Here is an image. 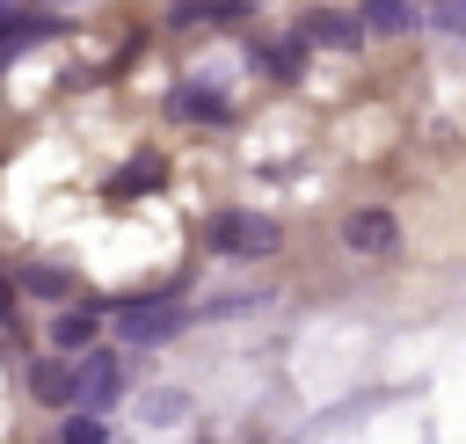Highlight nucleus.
<instances>
[{
  "instance_id": "obj_1",
  "label": "nucleus",
  "mask_w": 466,
  "mask_h": 444,
  "mask_svg": "<svg viewBox=\"0 0 466 444\" xmlns=\"http://www.w3.org/2000/svg\"><path fill=\"white\" fill-rule=\"evenodd\" d=\"M277 218H262V211H226L218 226H211V247L218 255H277Z\"/></svg>"
},
{
  "instance_id": "obj_2",
  "label": "nucleus",
  "mask_w": 466,
  "mask_h": 444,
  "mask_svg": "<svg viewBox=\"0 0 466 444\" xmlns=\"http://www.w3.org/2000/svg\"><path fill=\"white\" fill-rule=\"evenodd\" d=\"M175 328H182L175 298H131V306H116V342H167Z\"/></svg>"
},
{
  "instance_id": "obj_3",
  "label": "nucleus",
  "mask_w": 466,
  "mask_h": 444,
  "mask_svg": "<svg viewBox=\"0 0 466 444\" xmlns=\"http://www.w3.org/2000/svg\"><path fill=\"white\" fill-rule=\"evenodd\" d=\"M342 247H350V255H393V247H400V218L379 211V204H364V211L342 218Z\"/></svg>"
},
{
  "instance_id": "obj_4",
  "label": "nucleus",
  "mask_w": 466,
  "mask_h": 444,
  "mask_svg": "<svg viewBox=\"0 0 466 444\" xmlns=\"http://www.w3.org/2000/svg\"><path fill=\"white\" fill-rule=\"evenodd\" d=\"M116 393H124V364H116L109 349H95V357H87V364L73 371V400H80L87 415H102V408H109Z\"/></svg>"
},
{
  "instance_id": "obj_5",
  "label": "nucleus",
  "mask_w": 466,
  "mask_h": 444,
  "mask_svg": "<svg viewBox=\"0 0 466 444\" xmlns=\"http://www.w3.org/2000/svg\"><path fill=\"white\" fill-rule=\"evenodd\" d=\"M422 15L408 7V0H364V29H379V36H408Z\"/></svg>"
},
{
  "instance_id": "obj_6",
  "label": "nucleus",
  "mask_w": 466,
  "mask_h": 444,
  "mask_svg": "<svg viewBox=\"0 0 466 444\" xmlns=\"http://www.w3.org/2000/svg\"><path fill=\"white\" fill-rule=\"evenodd\" d=\"M306 36H313V44H342V51H350V44H357V22H350V15L313 7V15H306Z\"/></svg>"
},
{
  "instance_id": "obj_7",
  "label": "nucleus",
  "mask_w": 466,
  "mask_h": 444,
  "mask_svg": "<svg viewBox=\"0 0 466 444\" xmlns=\"http://www.w3.org/2000/svg\"><path fill=\"white\" fill-rule=\"evenodd\" d=\"M51 342H58V349H87V342H95V313H58V320H51Z\"/></svg>"
},
{
  "instance_id": "obj_8",
  "label": "nucleus",
  "mask_w": 466,
  "mask_h": 444,
  "mask_svg": "<svg viewBox=\"0 0 466 444\" xmlns=\"http://www.w3.org/2000/svg\"><path fill=\"white\" fill-rule=\"evenodd\" d=\"M36 393L58 408V400H73V371H58V364H36Z\"/></svg>"
},
{
  "instance_id": "obj_9",
  "label": "nucleus",
  "mask_w": 466,
  "mask_h": 444,
  "mask_svg": "<svg viewBox=\"0 0 466 444\" xmlns=\"http://www.w3.org/2000/svg\"><path fill=\"white\" fill-rule=\"evenodd\" d=\"M255 66H269L277 80H291V73H299V44H269V51L255 58Z\"/></svg>"
},
{
  "instance_id": "obj_10",
  "label": "nucleus",
  "mask_w": 466,
  "mask_h": 444,
  "mask_svg": "<svg viewBox=\"0 0 466 444\" xmlns=\"http://www.w3.org/2000/svg\"><path fill=\"white\" fill-rule=\"evenodd\" d=\"M182 109H189V116H211V124L226 116V102H218L211 87H182Z\"/></svg>"
},
{
  "instance_id": "obj_11",
  "label": "nucleus",
  "mask_w": 466,
  "mask_h": 444,
  "mask_svg": "<svg viewBox=\"0 0 466 444\" xmlns=\"http://www.w3.org/2000/svg\"><path fill=\"white\" fill-rule=\"evenodd\" d=\"M430 22H437L444 36H466V0H437V7H430Z\"/></svg>"
},
{
  "instance_id": "obj_12",
  "label": "nucleus",
  "mask_w": 466,
  "mask_h": 444,
  "mask_svg": "<svg viewBox=\"0 0 466 444\" xmlns=\"http://www.w3.org/2000/svg\"><path fill=\"white\" fill-rule=\"evenodd\" d=\"M58 444H102V422H95V415H73V422L58 429Z\"/></svg>"
},
{
  "instance_id": "obj_13",
  "label": "nucleus",
  "mask_w": 466,
  "mask_h": 444,
  "mask_svg": "<svg viewBox=\"0 0 466 444\" xmlns=\"http://www.w3.org/2000/svg\"><path fill=\"white\" fill-rule=\"evenodd\" d=\"M146 415H153V422H182V393H153Z\"/></svg>"
},
{
  "instance_id": "obj_14",
  "label": "nucleus",
  "mask_w": 466,
  "mask_h": 444,
  "mask_svg": "<svg viewBox=\"0 0 466 444\" xmlns=\"http://www.w3.org/2000/svg\"><path fill=\"white\" fill-rule=\"evenodd\" d=\"M29 291H36V298H58V291H66V277H51V269H36V277H29Z\"/></svg>"
},
{
  "instance_id": "obj_15",
  "label": "nucleus",
  "mask_w": 466,
  "mask_h": 444,
  "mask_svg": "<svg viewBox=\"0 0 466 444\" xmlns=\"http://www.w3.org/2000/svg\"><path fill=\"white\" fill-rule=\"evenodd\" d=\"M7 313H15V284L0 277V320H7Z\"/></svg>"
}]
</instances>
